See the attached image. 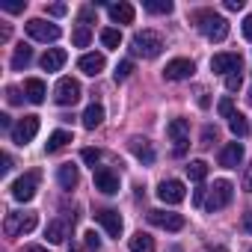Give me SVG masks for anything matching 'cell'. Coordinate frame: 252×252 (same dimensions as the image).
I'll use <instances>...</instances> for the list:
<instances>
[{
    "label": "cell",
    "instance_id": "obj_1",
    "mask_svg": "<svg viewBox=\"0 0 252 252\" xmlns=\"http://www.w3.org/2000/svg\"><path fill=\"white\" fill-rule=\"evenodd\" d=\"M131 51H134L137 57L155 60V57H160V51H163V39H160V33H155V30H140V33H134V39H131Z\"/></svg>",
    "mask_w": 252,
    "mask_h": 252
},
{
    "label": "cell",
    "instance_id": "obj_2",
    "mask_svg": "<svg viewBox=\"0 0 252 252\" xmlns=\"http://www.w3.org/2000/svg\"><path fill=\"white\" fill-rule=\"evenodd\" d=\"M196 27L205 33V39H211V42H222L225 36H228V21L222 18V15H217V12H211V9H205V12H199L196 15Z\"/></svg>",
    "mask_w": 252,
    "mask_h": 252
},
{
    "label": "cell",
    "instance_id": "obj_3",
    "mask_svg": "<svg viewBox=\"0 0 252 252\" xmlns=\"http://www.w3.org/2000/svg\"><path fill=\"white\" fill-rule=\"evenodd\" d=\"M231 199H234V187H231V181L220 178V181H214V187H208L205 208H208V211H220V208H225Z\"/></svg>",
    "mask_w": 252,
    "mask_h": 252
},
{
    "label": "cell",
    "instance_id": "obj_4",
    "mask_svg": "<svg viewBox=\"0 0 252 252\" xmlns=\"http://www.w3.org/2000/svg\"><path fill=\"white\" fill-rule=\"evenodd\" d=\"M24 27H27V36L36 39V42H57V39L63 36V30H60L57 24L45 21V18H30Z\"/></svg>",
    "mask_w": 252,
    "mask_h": 252
},
{
    "label": "cell",
    "instance_id": "obj_5",
    "mask_svg": "<svg viewBox=\"0 0 252 252\" xmlns=\"http://www.w3.org/2000/svg\"><path fill=\"white\" fill-rule=\"evenodd\" d=\"M36 214H6V222H3V231L9 234V237H18V234H30L33 228H36Z\"/></svg>",
    "mask_w": 252,
    "mask_h": 252
},
{
    "label": "cell",
    "instance_id": "obj_6",
    "mask_svg": "<svg viewBox=\"0 0 252 252\" xmlns=\"http://www.w3.org/2000/svg\"><path fill=\"white\" fill-rule=\"evenodd\" d=\"M243 68V57L240 54H234V51H225V54H214L211 57V71L214 74H234V71H240Z\"/></svg>",
    "mask_w": 252,
    "mask_h": 252
},
{
    "label": "cell",
    "instance_id": "obj_7",
    "mask_svg": "<svg viewBox=\"0 0 252 252\" xmlns=\"http://www.w3.org/2000/svg\"><path fill=\"white\" fill-rule=\"evenodd\" d=\"M54 101H57L60 107H74V104L80 101V83H77L74 77H63V80L57 83V89H54Z\"/></svg>",
    "mask_w": 252,
    "mask_h": 252
},
{
    "label": "cell",
    "instance_id": "obj_8",
    "mask_svg": "<svg viewBox=\"0 0 252 252\" xmlns=\"http://www.w3.org/2000/svg\"><path fill=\"white\" fill-rule=\"evenodd\" d=\"M36 134H39V116H24L12 128V143L15 146H27V143L36 140Z\"/></svg>",
    "mask_w": 252,
    "mask_h": 252
},
{
    "label": "cell",
    "instance_id": "obj_9",
    "mask_svg": "<svg viewBox=\"0 0 252 252\" xmlns=\"http://www.w3.org/2000/svg\"><path fill=\"white\" fill-rule=\"evenodd\" d=\"M166 134H169V140L175 143V155H184V149H187V143H190V122H187V119H172V122L166 125Z\"/></svg>",
    "mask_w": 252,
    "mask_h": 252
},
{
    "label": "cell",
    "instance_id": "obj_10",
    "mask_svg": "<svg viewBox=\"0 0 252 252\" xmlns=\"http://www.w3.org/2000/svg\"><path fill=\"white\" fill-rule=\"evenodd\" d=\"M36 187H39V175H36V172H27V175H21L9 190H12V199H15V202H30V199L36 196Z\"/></svg>",
    "mask_w": 252,
    "mask_h": 252
},
{
    "label": "cell",
    "instance_id": "obj_11",
    "mask_svg": "<svg viewBox=\"0 0 252 252\" xmlns=\"http://www.w3.org/2000/svg\"><path fill=\"white\" fill-rule=\"evenodd\" d=\"M193 71H196L193 60H184V57H178V60H169V63H166V68H163V77H166V80H190V77H193Z\"/></svg>",
    "mask_w": 252,
    "mask_h": 252
},
{
    "label": "cell",
    "instance_id": "obj_12",
    "mask_svg": "<svg viewBox=\"0 0 252 252\" xmlns=\"http://www.w3.org/2000/svg\"><path fill=\"white\" fill-rule=\"evenodd\" d=\"M184 196H187V190H184V184H181V181H175V178L160 181V187H158V199H160V202H166V205H181V202H184Z\"/></svg>",
    "mask_w": 252,
    "mask_h": 252
},
{
    "label": "cell",
    "instance_id": "obj_13",
    "mask_svg": "<svg viewBox=\"0 0 252 252\" xmlns=\"http://www.w3.org/2000/svg\"><path fill=\"white\" fill-rule=\"evenodd\" d=\"M149 222L158 225V228H166V231H181L184 228V217L172 214V211H149Z\"/></svg>",
    "mask_w": 252,
    "mask_h": 252
},
{
    "label": "cell",
    "instance_id": "obj_14",
    "mask_svg": "<svg viewBox=\"0 0 252 252\" xmlns=\"http://www.w3.org/2000/svg\"><path fill=\"white\" fill-rule=\"evenodd\" d=\"M95 190H101L104 196L119 193V175H116L110 166H98V169H95Z\"/></svg>",
    "mask_w": 252,
    "mask_h": 252
},
{
    "label": "cell",
    "instance_id": "obj_15",
    "mask_svg": "<svg viewBox=\"0 0 252 252\" xmlns=\"http://www.w3.org/2000/svg\"><path fill=\"white\" fill-rule=\"evenodd\" d=\"M128 149H131V155H134L137 160H143L146 166L155 163V149H152V143H149L146 137H131V140H128Z\"/></svg>",
    "mask_w": 252,
    "mask_h": 252
},
{
    "label": "cell",
    "instance_id": "obj_16",
    "mask_svg": "<svg viewBox=\"0 0 252 252\" xmlns=\"http://www.w3.org/2000/svg\"><path fill=\"white\" fill-rule=\"evenodd\" d=\"M240 163H243V146H240V143H228V146L220 152V166L237 169Z\"/></svg>",
    "mask_w": 252,
    "mask_h": 252
},
{
    "label": "cell",
    "instance_id": "obj_17",
    "mask_svg": "<svg viewBox=\"0 0 252 252\" xmlns=\"http://www.w3.org/2000/svg\"><path fill=\"white\" fill-rule=\"evenodd\" d=\"M95 220L104 225V231H107L110 237H119V234H122V217H119V211H110V208H107V211H98Z\"/></svg>",
    "mask_w": 252,
    "mask_h": 252
},
{
    "label": "cell",
    "instance_id": "obj_18",
    "mask_svg": "<svg viewBox=\"0 0 252 252\" xmlns=\"http://www.w3.org/2000/svg\"><path fill=\"white\" fill-rule=\"evenodd\" d=\"M104 65H107L104 54H83V57H80V63H77V68H80L83 74H89V77L101 74V71H104Z\"/></svg>",
    "mask_w": 252,
    "mask_h": 252
},
{
    "label": "cell",
    "instance_id": "obj_19",
    "mask_svg": "<svg viewBox=\"0 0 252 252\" xmlns=\"http://www.w3.org/2000/svg\"><path fill=\"white\" fill-rule=\"evenodd\" d=\"M65 60H68V54H65L63 48H48L45 57H42V68H45V71H60V68L65 65Z\"/></svg>",
    "mask_w": 252,
    "mask_h": 252
},
{
    "label": "cell",
    "instance_id": "obj_20",
    "mask_svg": "<svg viewBox=\"0 0 252 252\" xmlns=\"http://www.w3.org/2000/svg\"><path fill=\"white\" fill-rule=\"evenodd\" d=\"M45 95H48V89H45V80H39V77H30V80H24V98H27L30 104H42V101H45Z\"/></svg>",
    "mask_w": 252,
    "mask_h": 252
},
{
    "label": "cell",
    "instance_id": "obj_21",
    "mask_svg": "<svg viewBox=\"0 0 252 252\" xmlns=\"http://www.w3.org/2000/svg\"><path fill=\"white\" fill-rule=\"evenodd\" d=\"M110 18L116 24H134V6L131 3H110Z\"/></svg>",
    "mask_w": 252,
    "mask_h": 252
},
{
    "label": "cell",
    "instance_id": "obj_22",
    "mask_svg": "<svg viewBox=\"0 0 252 252\" xmlns=\"http://www.w3.org/2000/svg\"><path fill=\"white\" fill-rule=\"evenodd\" d=\"M57 181H60V187H63V190H71V187H77V181H80V175H77V166H71V163H63V166L57 169Z\"/></svg>",
    "mask_w": 252,
    "mask_h": 252
},
{
    "label": "cell",
    "instance_id": "obj_23",
    "mask_svg": "<svg viewBox=\"0 0 252 252\" xmlns=\"http://www.w3.org/2000/svg\"><path fill=\"white\" fill-rule=\"evenodd\" d=\"M45 237H48V243H63L68 237V222L65 220H51L48 228H45Z\"/></svg>",
    "mask_w": 252,
    "mask_h": 252
},
{
    "label": "cell",
    "instance_id": "obj_24",
    "mask_svg": "<svg viewBox=\"0 0 252 252\" xmlns=\"http://www.w3.org/2000/svg\"><path fill=\"white\" fill-rule=\"evenodd\" d=\"M101 122H104V107H101V104H89V107L83 110V128H86V131H95Z\"/></svg>",
    "mask_w": 252,
    "mask_h": 252
},
{
    "label": "cell",
    "instance_id": "obj_25",
    "mask_svg": "<svg viewBox=\"0 0 252 252\" xmlns=\"http://www.w3.org/2000/svg\"><path fill=\"white\" fill-rule=\"evenodd\" d=\"M30 63H33V48L30 45H18L15 54H12V71H24Z\"/></svg>",
    "mask_w": 252,
    "mask_h": 252
},
{
    "label": "cell",
    "instance_id": "obj_26",
    "mask_svg": "<svg viewBox=\"0 0 252 252\" xmlns=\"http://www.w3.org/2000/svg\"><path fill=\"white\" fill-rule=\"evenodd\" d=\"M68 143H71V134H68V131H54V134L48 137V143H45V152H48V155H54V152L65 149Z\"/></svg>",
    "mask_w": 252,
    "mask_h": 252
},
{
    "label": "cell",
    "instance_id": "obj_27",
    "mask_svg": "<svg viewBox=\"0 0 252 252\" xmlns=\"http://www.w3.org/2000/svg\"><path fill=\"white\" fill-rule=\"evenodd\" d=\"M131 252H155V237L152 234H146V231H137L134 237H131V246H128Z\"/></svg>",
    "mask_w": 252,
    "mask_h": 252
},
{
    "label": "cell",
    "instance_id": "obj_28",
    "mask_svg": "<svg viewBox=\"0 0 252 252\" xmlns=\"http://www.w3.org/2000/svg\"><path fill=\"white\" fill-rule=\"evenodd\" d=\"M146 12H152V15H169L172 12V0H146Z\"/></svg>",
    "mask_w": 252,
    "mask_h": 252
},
{
    "label": "cell",
    "instance_id": "obj_29",
    "mask_svg": "<svg viewBox=\"0 0 252 252\" xmlns=\"http://www.w3.org/2000/svg\"><path fill=\"white\" fill-rule=\"evenodd\" d=\"M187 175H190V181H205L208 163H205V160H190V163H187Z\"/></svg>",
    "mask_w": 252,
    "mask_h": 252
},
{
    "label": "cell",
    "instance_id": "obj_30",
    "mask_svg": "<svg viewBox=\"0 0 252 252\" xmlns=\"http://www.w3.org/2000/svg\"><path fill=\"white\" fill-rule=\"evenodd\" d=\"M228 128H231V134H234V137H246V131H249V125H246V116L234 113V116L228 119Z\"/></svg>",
    "mask_w": 252,
    "mask_h": 252
},
{
    "label": "cell",
    "instance_id": "obj_31",
    "mask_svg": "<svg viewBox=\"0 0 252 252\" xmlns=\"http://www.w3.org/2000/svg\"><path fill=\"white\" fill-rule=\"evenodd\" d=\"M89 39H92V30H89L86 24H80V27L71 33V42H74V48H86V45H89Z\"/></svg>",
    "mask_w": 252,
    "mask_h": 252
},
{
    "label": "cell",
    "instance_id": "obj_32",
    "mask_svg": "<svg viewBox=\"0 0 252 252\" xmlns=\"http://www.w3.org/2000/svg\"><path fill=\"white\" fill-rule=\"evenodd\" d=\"M101 45H104V48H119V45H122V33L113 30V27L101 30Z\"/></svg>",
    "mask_w": 252,
    "mask_h": 252
},
{
    "label": "cell",
    "instance_id": "obj_33",
    "mask_svg": "<svg viewBox=\"0 0 252 252\" xmlns=\"http://www.w3.org/2000/svg\"><path fill=\"white\" fill-rule=\"evenodd\" d=\"M131 71H134V63H131V60H122V63L116 65V71H113V74H116V80H128V77H131Z\"/></svg>",
    "mask_w": 252,
    "mask_h": 252
},
{
    "label": "cell",
    "instance_id": "obj_34",
    "mask_svg": "<svg viewBox=\"0 0 252 252\" xmlns=\"http://www.w3.org/2000/svg\"><path fill=\"white\" fill-rule=\"evenodd\" d=\"M217 110H220V116H222V119H231V116H234V101L225 95V98L217 104Z\"/></svg>",
    "mask_w": 252,
    "mask_h": 252
},
{
    "label": "cell",
    "instance_id": "obj_35",
    "mask_svg": "<svg viewBox=\"0 0 252 252\" xmlns=\"http://www.w3.org/2000/svg\"><path fill=\"white\" fill-rule=\"evenodd\" d=\"M240 83H243L240 71H234V74H228V77H225V89H228V92H237V89H240Z\"/></svg>",
    "mask_w": 252,
    "mask_h": 252
},
{
    "label": "cell",
    "instance_id": "obj_36",
    "mask_svg": "<svg viewBox=\"0 0 252 252\" xmlns=\"http://www.w3.org/2000/svg\"><path fill=\"white\" fill-rule=\"evenodd\" d=\"M80 158H83L86 163H92V169H95V163H98V158H101V155H98V149H83V152H80Z\"/></svg>",
    "mask_w": 252,
    "mask_h": 252
},
{
    "label": "cell",
    "instance_id": "obj_37",
    "mask_svg": "<svg viewBox=\"0 0 252 252\" xmlns=\"http://www.w3.org/2000/svg\"><path fill=\"white\" fill-rule=\"evenodd\" d=\"M214 140H217V128H205V131H202V143H199V146H211Z\"/></svg>",
    "mask_w": 252,
    "mask_h": 252
},
{
    "label": "cell",
    "instance_id": "obj_38",
    "mask_svg": "<svg viewBox=\"0 0 252 252\" xmlns=\"http://www.w3.org/2000/svg\"><path fill=\"white\" fill-rule=\"evenodd\" d=\"M83 237H86V246H89V249H98V246H101V237H98L95 231H86Z\"/></svg>",
    "mask_w": 252,
    "mask_h": 252
},
{
    "label": "cell",
    "instance_id": "obj_39",
    "mask_svg": "<svg viewBox=\"0 0 252 252\" xmlns=\"http://www.w3.org/2000/svg\"><path fill=\"white\" fill-rule=\"evenodd\" d=\"M0 9H3V12H9V15H18V12H24V3H3Z\"/></svg>",
    "mask_w": 252,
    "mask_h": 252
},
{
    "label": "cell",
    "instance_id": "obj_40",
    "mask_svg": "<svg viewBox=\"0 0 252 252\" xmlns=\"http://www.w3.org/2000/svg\"><path fill=\"white\" fill-rule=\"evenodd\" d=\"M6 101H9V104H21V92H18L15 86H9V89H6Z\"/></svg>",
    "mask_w": 252,
    "mask_h": 252
},
{
    "label": "cell",
    "instance_id": "obj_41",
    "mask_svg": "<svg viewBox=\"0 0 252 252\" xmlns=\"http://www.w3.org/2000/svg\"><path fill=\"white\" fill-rule=\"evenodd\" d=\"M243 6H246L243 0H225V9H228V12H240Z\"/></svg>",
    "mask_w": 252,
    "mask_h": 252
},
{
    "label": "cell",
    "instance_id": "obj_42",
    "mask_svg": "<svg viewBox=\"0 0 252 252\" xmlns=\"http://www.w3.org/2000/svg\"><path fill=\"white\" fill-rule=\"evenodd\" d=\"M48 12H51L54 18H60V15H65L68 9H65V3H54V6H48Z\"/></svg>",
    "mask_w": 252,
    "mask_h": 252
},
{
    "label": "cell",
    "instance_id": "obj_43",
    "mask_svg": "<svg viewBox=\"0 0 252 252\" xmlns=\"http://www.w3.org/2000/svg\"><path fill=\"white\" fill-rule=\"evenodd\" d=\"M243 190H246V193H252V163L246 166V175H243Z\"/></svg>",
    "mask_w": 252,
    "mask_h": 252
},
{
    "label": "cell",
    "instance_id": "obj_44",
    "mask_svg": "<svg viewBox=\"0 0 252 252\" xmlns=\"http://www.w3.org/2000/svg\"><path fill=\"white\" fill-rule=\"evenodd\" d=\"M243 36H246V39H252V15H246V18H243Z\"/></svg>",
    "mask_w": 252,
    "mask_h": 252
},
{
    "label": "cell",
    "instance_id": "obj_45",
    "mask_svg": "<svg viewBox=\"0 0 252 252\" xmlns=\"http://www.w3.org/2000/svg\"><path fill=\"white\" fill-rule=\"evenodd\" d=\"M0 128H15V125H12V116H6V113H0Z\"/></svg>",
    "mask_w": 252,
    "mask_h": 252
},
{
    "label": "cell",
    "instance_id": "obj_46",
    "mask_svg": "<svg viewBox=\"0 0 252 252\" xmlns=\"http://www.w3.org/2000/svg\"><path fill=\"white\" fill-rule=\"evenodd\" d=\"M0 163H3V166H0V172H3V175L12 169V158H9V155H3V158H0Z\"/></svg>",
    "mask_w": 252,
    "mask_h": 252
},
{
    "label": "cell",
    "instance_id": "obj_47",
    "mask_svg": "<svg viewBox=\"0 0 252 252\" xmlns=\"http://www.w3.org/2000/svg\"><path fill=\"white\" fill-rule=\"evenodd\" d=\"M193 202H196V205H205V187H199V190H196V196H193Z\"/></svg>",
    "mask_w": 252,
    "mask_h": 252
},
{
    "label": "cell",
    "instance_id": "obj_48",
    "mask_svg": "<svg viewBox=\"0 0 252 252\" xmlns=\"http://www.w3.org/2000/svg\"><path fill=\"white\" fill-rule=\"evenodd\" d=\"M243 228L252 234V211H249V214H243Z\"/></svg>",
    "mask_w": 252,
    "mask_h": 252
},
{
    "label": "cell",
    "instance_id": "obj_49",
    "mask_svg": "<svg viewBox=\"0 0 252 252\" xmlns=\"http://www.w3.org/2000/svg\"><path fill=\"white\" fill-rule=\"evenodd\" d=\"M80 21H83V24H86V21H92V6H86V9L80 12Z\"/></svg>",
    "mask_w": 252,
    "mask_h": 252
},
{
    "label": "cell",
    "instance_id": "obj_50",
    "mask_svg": "<svg viewBox=\"0 0 252 252\" xmlns=\"http://www.w3.org/2000/svg\"><path fill=\"white\" fill-rule=\"evenodd\" d=\"M208 104H211V101H208V95H205V92H199V107H208Z\"/></svg>",
    "mask_w": 252,
    "mask_h": 252
},
{
    "label": "cell",
    "instance_id": "obj_51",
    "mask_svg": "<svg viewBox=\"0 0 252 252\" xmlns=\"http://www.w3.org/2000/svg\"><path fill=\"white\" fill-rule=\"evenodd\" d=\"M24 252H48V249H45V246H27Z\"/></svg>",
    "mask_w": 252,
    "mask_h": 252
},
{
    "label": "cell",
    "instance_id": "obj_52",
    "mask_svg": "<svg viewBox=\"0 0 252 252\" xmlns=\"http://www.w3.org/2000/svg\"><path fill=\"white\" fill-rule=\"evenodd\" d=\"M246 101H249V104H252V86H249V95H246Z\"/></svg>",
    "mask_w": 252,
    "mask_h": 252
},
{
    "label": "cell",
    "instance_id": "obj_53",
    "mask_svg": "<svg viewBox=\"0 0 252 252\" xmlns=\"http://www.w3.org/2000/svg\"><path fill=\"white\" fill-rule=\"evenodd\" d=\"M249 252H252V249H249Z\"/></svg>",
    "mask_w": 252,
    "mask_h": 252
}]
</instances>
